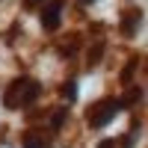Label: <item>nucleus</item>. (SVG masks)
<instances>
[{
	"instance_id": "1",
	"label": "nucleus",
	"mask_w": 148,
	"mask_h": 148,
	"mask_svg": "<svg viewBox=\"0 0 148 148\" xmlns=\"http://www.w3.org/2000/svg\"><path fill=\"white\" fill-rule=\"evenodd\" d=\"M39 95H42V89H39V83H36V80L18 77V80H12L9 89L3 92V107H6V110H24V107H30Z\"/></svg>"
},
{
	"instance_id": "6",
	"label": "nucleus",
	"mask_w": 148,
	"mask_h": 148,
	"mask_svg": "<svg viewBox=\"0 0 148 148\" xmlns=\"http://www.w3.org/2000/svg\"><path fill=\"white\" fill-rule=\"evenodd\" d=\"M104 51H107V42L104 39H95L89 45V51H86V68H95L98 62L104 59Z\"/></svg>"
},
{
	"instance_id": "7",
	"label": "nucleus",
	"mask_w": 148,
	"mask_h": 148,
	"mask_svg": "<svg viewBox=\"0 0 148 148\" xmlns=\"http://www.w3.org/2000/svg\"><path fill=\"white\" fill-rule=\"evenodd\" d=\"M65 121H68V107H56L53 113H47V127H51L53 133H56L59 127H62Z\"/></svg>"
},
{
	"instance_id": "12",
	"label": "nucleus",
	"mask_w": 148,
	"mask_h": 148,
	"mask_svg": "<svg viewBox=\"0 0 148 148\" xmlns=\"http://www.w3.org/2000/svg\"><path fill=\"white\" fill-rule=\"evenodd\" d=\"M95 148H121V145H119V139H113V136H107V139H101V142H98Z\"/></svg>"
},
{
	"instance_id": "14",
	"label": "nucleus",
	"mask_w": 148,
	"mask_h": 148,
	"mask_svg": "<svg viewBox=\"0 0 148 148\" xmlns=\"http://www.w3.org/2000/svg\"><path fill=\"white\" fill-rule=\"evenodd\" d=\"M0 3H3V0H0Z\"/></svg>"
},
{
	"instance_id": "2",
	"label": "nucleus",
	"mask_w": 148,
	"mask_h": 148,
	"mask_svg": "<svg viewBox=\"0 0 148 148\" xmlns=\"http://www.w3.org/2000/svg\"><path fill=\"white\" fill-rule=\"evenodd\" d=\"M119 110H125L119 98H98V101L89 104V110H86V125H89L92 130L107 127L110 121L119 116Z\"/></svg>"
},
{
	"instance_id": "13",
	"label": "nucleus",
	"mask_w": 148,
	"mask_h": 148,
	"mask_svg": "<svg viewBox=\"0 0 148 148\" xmlns=\"http://www.w3.org/2000/svg\"><path fill=\"white\" fill-rule=\"evenodd\" d=\"M77 3H83V6H89V3H98V0H77Z\"/></svg>"
},
{
	"instance_id": "8",
	"label": "nucleus",
	"mask_w": 148,
	"mask_h": 148,
	"mask_svg": "<svg viewBox=\"0 0 148 148\" xmlns=\"http://www.w3.org/2000/svg\"><path fill=\"white\" fill-rule=\"evenodd\" d=\"M119 101H121V107H136V104L142 101V89H139V86H130V83H127V92L121 95Z\"/></svg>"
},
{
	"instance_id": "10",
	"label": "nucleus",
	"mask_w": 148,
	"mask_h": 148,
	"mask_svg": "<svg viewBox=\"0 0 148 148\" xmlns=\"http://www.w3.org/2000/svg\"><path fill=\"white\" fill-rule=\"evenodd\" d=\"M133 71H136V59H130V62L125 65V68H121V74H119V83H130V77H133Z\"/></svg>"
},
{
	"instance_id": "3",
	"label": "nucleus",
	"mask_w": 148,
	"mask_h": 148,
	"mask_svg": "<svg viewBox=\"0 0 148 148\" xmlns=\"http://www.w3.org/2000/svg\"><path fill=\"white\" fill-rule=\"evenodd\" d=\"M39 15H42V30H47V33L59 30V24H62V0H47L39 9Z\"/></svg>"
},
{
	"instance_id": "11",
	"label": "nucleus",
	"mask_w": 148,
	"mask_h": 148,
	"mask_svg": "<svg viewBox=\"0 0 148 148\" xmlns=\"http://www.w3.org/2000/svg\"><path fill=\"white\" fill-rule=\"evenodd\" d=\"M45 3H47V0H24V3H21V6H24V9H27V12H39V9H42Z\"/></svg>"
},
{
	"instance_id": "5",
	"label": "nucleus",
	"mask_w": 148,
	"mask_h": 148,
	"mask_svg": "<svg viewBox=\"0 0 148 148\" xmlns=\"http://www.w3.org/2000/svg\"><path fill=\"white\" fill-rule=\"evenodd\" d=\"M21 148H51V139L42 130H27L21 136Z\"/></svg>"
},
{
	"instance_id": "4",
	"label": "nucleus",
	"mask_w": 148,
	"mask_h": 148,
	"mask_svg": "<svg viewBox=\"0 0 148 148\" xmlns=\"http://www.w3.org/2000/svg\"><path fill=\"white\" fill-rule=\"evenodd\" d=\"M142 9L139 6H130L127 12H121V18H119V33L125 36V39H133L136 36V30L142 27Z\"/></svg>"
},
{
	"instance_id": "9",
	"label": "nucleus",
	"mask_w": 148,
	"mask_h": 148,
	"mask_svg": "<svg viewBox=\"0 0 148 148\" xmlns=\"http://www.w3.org/2000/svg\"><path fill=\"white\" fill-rule=\"evenodd\" d=\"M77 95H80L77 80H65V83H62V98H65L68 104H74V101H77Z\"/></svg>"
}]
</instances>
